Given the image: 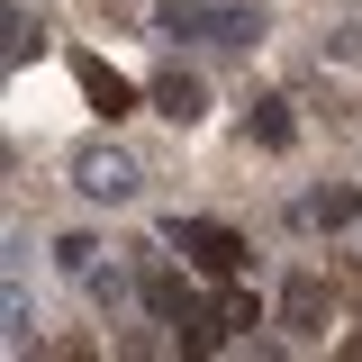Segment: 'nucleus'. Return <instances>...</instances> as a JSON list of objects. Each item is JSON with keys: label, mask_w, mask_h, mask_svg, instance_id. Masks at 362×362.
I'll use <instances>...</instances> for the list:
<instances>
[{"label": "nucleus", "mask_w": 362, "mask_h": 362, "mask_svg": "<svg viewBox=\"0 0 362 362\" xmlns=\"http://www.w3.org/2000/svg\"><path fill=\"white\" fill-rule=\"evenodd\" d=\"M326 54H344V64H362V28H335V37H326Z\"/></svg>", "instance_id": "obj_15"}, {"label": "nucleus", "mask_w": 362, "mask_h": 362, "mask_svg": "<svg viewBox=\"0 0 362 362\" xmlns=\"http://www.w3.org/2000/svg\"><path fill=\"white\" fill-rule=\"evenodd\" d=\"M154 109H163V118H173V127H199V118H209V90H199V73H154Z\"/></svg>", "instance_id": "obj_6"}, {"label": "nucleus", "mask_w": 362, "mask_h": 362, "mask_svg": "<svg viewBox=\"0 0 362 362\" xmlns=\"http://www.w3.org/2000/svg\"><path fill=\"white\" fill-rule=\"evenodd\" d=\"M245 136H254V145H290V100H281V90H263V100H245Z\"/></svg>", "instance_id": "obj_7"}, {"label": "nucleus", "mask_w": 362, "mask_h": 362, "mask_svg": "<svg viewBox=\"0 0 362 362\" xmlns=\"http://www.w3.org/2000/svg\"><path fill=\"white\" fill-rule=\"evenodd\" d=\"M28 344H37V317H28V290L9 281V354H28Z\"/></svg>", "instance_id": "obj_13"}, {"label": "nucleus", "mask_w": 362, "mask_h": 362, "mask_svg": "<svg viewBox=\"0 0 362 362\" xmlns=\"http://www.w3.org/2000/svg\"><path fill=\"white\" fill-rule=\"evenodd\" d=\"M299 218H308V226H354L362 199L344 190V181H326V190H308V199H299Z\"/></svg>", "instance_id": "obj_8"}, {"label": "nucleus", "mask_w": 362, "mask_h": 362, "mask_svg": "<svg viewBox=\"0 0 362 362\" xmlns=\"http://www.w3.org/2000/svg\"><path fill=\"white\" fill-rule=\"evenodd\" d=\"M145 308L163 317V326H173V317L190 308V290H181V281H173V272H163V263H154V254H145Z\"/></svg>", "instance_id": "obj_9"}, {"label": "nucleus", "mask_w": 362, "mask_h": 362, "mask_svg": "<svg viewBox=\"0 0 362 362\" xmlns=\"http://www.w3.org/2000/svg\"><path fill=\"white\" fill-rule=\"evenodd\" d=\"M326 317H335L326 281H317V272H290V281H281V326H290V335H326Z\"/></svg>", "instance_id": "obj_4"}, {"label": "nucleus", "mask_w": 362, "mask_h": 362, "mask_svg": "<svg viewBox=\"0 0 362 362\" xmlns=\"http://www.w3.org/2000/svg\"><path fill=\"white\" fill-rule=\"evenodd\" d=\"M28 54H45V28L28 9H9V64H28Z\"/></svg>", "instance_id": "obj_12"}, {"label": "nucleus", "mask_w": 362, "mask_h": 362, "mask_svg": "<svg viewBox=\"0 0 362 362\" xmlns=\"http://www.w3.org/2000/svg\"><path fill=\"white\" fill-rule=\"evenodd\" d=\"M163 37L245 45V37H263V28H254V9H235V0H163Z\"/></svg>", "instance_id": "obj_1"}, {"label": "nucleus", "mask_w": 362, "mask_h": 362, "mask_svg": "<svg viewBox=\"0 0 362 362\" xmlns=\"http://www.w3.org/2000/svg\"><path fill=\"white\" fill-rule=\"evenodd\" d=\"M173 335H181V354H209V344H218V317H209L199 299H190V308L173 317Z\"/></svg>", "instance_id": "obj_10"}, {"label": "nucleus", "mask_w": 362, "mask_h": 362, "mask_svg": "<svg viewBox=\"0 0 362 362\" xmlns=\"http://www.w3.org/2000/svg\"><path fill=\"white\" fill-rule=\"evenodd\" d=\"M73 82H82V100L100 109V118H127V109H136V82H127V73H109L100 54H73Z\"/></svg>", "instance_id": "obj_5"}, {"label": "nucleus", "mask_w": 362, "mask_h": 362, "mask_svg": "<svg viewBox=\"0 0 362 362\" xmlns=\"http://www.w3.org/2000/svg\"><path fill=\"white\" fill-rule=\"evenodd\" d=\"M73 190L118 209V199H136V163L118 154V145H82V154H73Z\"/></svg>", "instance_id": "obj_3"}, {"label": "nucleus", "mask_w": 362, "mask_h": 362, "mask_svg": "<svg viewBox=\"0 0 362 362\" xmlns=\"http://www.w3.org/2000/svg\"><path fill=\"white\" fill-rule=\"evenodd\" d=\"M54 263L73 272V281H90V263H100V245H90V235H64V245H54Z\"/></svg>", "instance_id": "obj_14"}, {"label": "nucleus", "mask_w": 362, "mask_h": 362, "mask_svg": "<svg viewBox=\"0 0 362 362\" xmlns=\"http://www.w3.org/2000/svg\"><path fill=\"white\" fill-rule=\"evenodd\" d=\"M173 245L209 272V281H235V272H245V235H235V226H218V218H181Z\"/></svg>", "instance_id": "obj_2"}, {"label": "nucleus", "mask_w": 362, "mask_h": 362, "mask_svg": "<svg viewBox=\"0 0 362 362\" xmlns=\"http://www.w3.org/2000/svg\"><path fill=\"white\" fill-rule=\"evenodd\" d=\"M127 290H145V281H127V272H118V263H109V272L90 263V299H100V308H109V317L127 308Z\"/></svg>", "instance_id": "obj_11"}]
</instances>
